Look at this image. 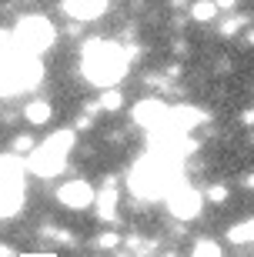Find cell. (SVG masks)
Masks as SVG:
<instances>
[{"label": "cell", "instance_id": "obj_1", "mask_svg": "<svg viewBox=\"0 0 254 257\" xmlns=\"http://www.w3.org/2000/svg\"><path fill=\"white\" fill-rule=\"evenodd\" d=\"M131 191L144 200H157V197H167V191L174 184H181V157L174 154H164V151H151L147 157L131 167Z\"/></svg>", "mask_w": 254, "mask_h": 257}, {"label": "cell", "instance_id": "obj_2", "mask_svg": "<svg viewBox=\"0 0 254 257\" xmlns=\"http://www.w3.org/2000/svg\"><path fill=\"white\" fill-rule=\"evenodd\" d=\"M80 67H84V77L91 84L114 87L127 74V54L114 40H87L84 54H80Z\"/></svg>", "mask_w": 254, "mask_h": 257}, {"label": "cell", "instance_id": "obj_3", "mask_svg": "<svg viewBox=\"0 0 254 257\" xmlns=\"http://www.w3.org/2000/svg\"><path fill=\"white\" fill-rule=\"evenodd\" d=\"M70 147H74V131H57L54 137H47L37 151L30 154L27 167L37 174V177H54V174L64 171Z\"/></svg>", "mask_w": 254, "mask_h": 257}, {"label": "cell", "instance_id": "obj_4", "mask_svg": "<svg viewBox=\"0 0 254 257\" xmlns=\"http://www.w3.org/2000/svg\"><path fill=\"white\" fill-rule=\"evenodd\" d=\"M14 44H17L24 54H30V57L44 54V50L54 44V27H50V20L40 17V14L20 17V24L14 27Z\"/></svg>", "mask_w": 254, "mask_h": 257}, {"label": "cell", "instance_id": "obj_5", "mask_svg": "<svg viewBox=\"0 0 254 257\" xmlns=\"http://www.w3.org/2000/svg\"><path fill=\"white\" fill-rule=\"evenodd\" d=\"M201 207H204V197H201L194 187H188V181L174 184L167 191V210L178 220H194L201 214Z\"/></svg>", "mask_w": 254, "mask_h": 257}, {"label": "cell", "instance_id": "obj_6", "mask_svg": "<svg viewBox=\"0 0 254 257\" xmlns=\"http://www.w3.org/2000/svg\"><path fill=\"white\" fill-rule=\"evenodd\" d=\"M24 207V174H0V217H14Z\"/></svg>", "mask_w": 254, "mask_h": 257}, {"label": "cell", "instance_id": "obj_7", "mask_svg": "<svg viewBox=\"0 0 254 257\" xmlns=\"http://www.w3.org/2000/svg\"><path fill=\"white\" fill-rule=\"evenodd\" d=\"M57 200L64 207H74V210H84L94 204V187L87 181H67L60 191H57Z\"/></svg>", "mask_w": 254, "mask_h": 257}, {"label": "cell", "instance_id": "obj_8", "mask_svg": "<svg viewBox=\"0 0 254 257\" xmlns=\"http://www.w3.org/2000/svg\"><path fill=\"white\" fill-rule=\"evenodd\" d=\"M134 120L141 127H147V131H154V127H160L167 120V107L160 104L157 97H147V100H141V104L134 107Z\"/></svg>", "mask_w": 254, "mask_h": 257}, {"label": "cell", "instance_id": "obj_9", "mask_svg": "<svg viewBox=\"0 0 254 257\" xmlns=\"http://www.w3.org/2000/svg\"><path fill=\"white\" fill-rule=\"evenodd\" d=\"M64 10L74 20H97L107 10V0H64Z\"/></svg>", "mask_w": 254, "mask_h": 257}, {"label": "cell", "instance_id": "obj_10", "mask_svg": "<svg viewBox=\"0 0 254 257\" xmlns=\"http://www.w3.org/2000/svg\"><path fill=\"white\" fill-rule=\"evenodd\" d=\"M50 104L47 100H30L27 107H24V117H27V124H47L50 120Z\"/></svg>", "mask_w": 254, "mask_h": 257}, {"label": "cell", "instance_id": "obj_11", "mask_svg": "<svg viewBox=\"0 0 254 257\" xmlns=\"http://www.w3.org/2000/svg\"><path fill=\"white\" fill-rule=\"evenodd\" d=\"M217 17V4L214 0H201L194 7V20H214Z\"/></svg>", "mask_w": 254, "mask_h": 257}, {"label": "cell", "instance_id": "obj_12", "mask_svg": "<svg viewBox=\"0 0 254 257\" xmlns=\"http://www.w3.org/2000/svg\"><path fill=\"white\" fill-rule=\"evenodd\" d=\"M191 257H221V247H217L214 240H198Z\"/></svg>", "mask_w": 254, "mask_h": 257}, {"label": "cell", "instance_id": "obj_13", "mask_svg": "<svg viewBox=\"0 0 254 257\" xmlns=\"http://www.w3.org/2000/svg\"><path fill=\"white\" fill-rule=\"evenodd\" d=\"M231 240H254V220H244V224H237L234 230H231Z\"/></svg>", "mask_w": 254, "mask_h": 257}, {"label": "cell", "instance_id": "obj_14", "mask_svg": "<svg viewBox=\"0 0 254 257\" xmlns=\"http://www.w3.org/2000/svg\"><path fill=\"white\" fill-rule=\"evenodd\" d=\"M114 204H117V191L101 194V217H114Z\"/></svg>", "mask_w": 254, "mask_h": 257}, {"label": "cell", "instance_id": "obj_15", "mask_svg": "<svg viewBox=\"0 0 254 257\" xmlns=\"http://www.w3.org/2000/svg\"><path fill=\"white\" fill-rule=\"evenodd\" d=\"M101 107L104 110H117V107H121V94H117V90H107V94L101 97Z\"/></svg>", "mask_w": 254, "mask_h": 257}, {"label": "cell", "instance_id": "obj_16", "mask_svg": "<svg viewBox=\"0 0 254 257\" xmlns=\"http://www.w3.org/2000/svg\"><path fill=\"white\" fill-rule=\"evenodd\" d=\"M207 197H211V200H224L227 191H224V187H211V191H207Z\"/></svg>", "mask_w": 254, "mask_h": 257}, {"label": "cell", "instance_id": "obj_17", "mask_svg": "<svg viewBox=\"0 0 254 257\" xmlns=\"http://www.w3.org/2000/svg\"><path fill=\"white\" fill-rule=\"evenodd\" d=\"M0 257H10V247H0Z\"/></svg>", "mask_w": 254, "mask_h": 257}, {"label": "cell", "instance_id": "obj_18", "mask_svg": "<svg viewBox=\"0 0 254 257\" xmlns=\"http://www.w3.org/2000/svg\"><path fill=\"white\" fill-rule=\"evenodd\" d=\"M164 257H174V254H164Z\"/></svg>", "mask_w": 254, "mask_h": 257}]
</instances>
